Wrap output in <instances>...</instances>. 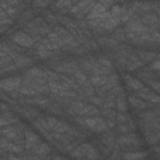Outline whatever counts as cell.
Returning <instances> with one entry per match:
<instances>
[{
    "instance_id": "1",
    "label": "cell",
    "mask_w": 160,
    "mask_h": 160,
    "mask_svg": "<svg viewBox=\"0 0 160 160\" xmlns=\"http://www.w3.org/2000/svg\"><path fill=\"white\" fill-rule=\"evenodd\" d=\"M81 122H82L86 128H89V129H91V130H94V131H98V132L105 131V130L109 128L106 120L99 118L98 115L82 116V118H81Z\"/></svg>"
},
{
    "instance_id": "2",
    "label": "cell",
    "mask_w": 160,
    "mask_h": 160,
    "mask_svg": "<svg viewBox=\"0 0 160 160\" xmlns=\"http://www.w3.org/2000/svg\"><path fill=\"white\" fill-rule=\"evenodd\" d=\"M70 114H78L81 116H89V115H98L99 110L92 105H86L80 101H75L69 106Z\"/></svg>"
},
{
    "instance_id": "3",
    "label": "cell",
    "mask_w": 160,
    "mask_h": 160,
    "mask_svg": "<svg viewBox=\"0 0 160 160\" xmlns=\"http://www.w3.org/2000/svg\"><path fill=\"white\" fill-rule=\"evenodd\" d=\"M11 40L15 42V44H18V45H20V46H25V48H30V46H32L34 45V39L28 34V32H25V31H18V32H15L12 36H11Z\"/></svg>"
},
{
    "instance_id": "4",
    "label": "cell",
    "mask_w": 160,
    "mask_h": 160,
    "mask_svg": "<svg viewBox=\"0 0 160 160\" xmlns=\"http://www.w3.org/2000/svg\"><path fill=\"white\" fill-rule=\"evenodd\" d=\"M22 80L19 76H12V78H8L0 81V89L5 90V91H16L20 85H21Z\"/></svg>"
},
{
    "instance_id": "5",
    "label": "cell",
    "mask_w": 160,
    "mask_h": 160,
    "mask_svg": "<svg viewBox=\"0 0 160 160\" xmlns=\"http://www.w3.org/2000/svg\"><path fill=\"white\" fill-rule=\"evenodd\" d=\"M71 155H72V156H78V158H80V156L98 158V156H99V154L95 151V149H94L92 146H90L89 144H82V145H80L74 152H71Z\"/></svg>"
},
{
    "instance_id": "6",
    "label": "cell",
    "mask_w": 160,
    "mask_h": 160,
    "mask_svg": "<svg viewBox=\"0 0 160 160\" xmlns=\"http://www.w3.org/2000/svg\"><path fill=\"white\" fill-rule=\"evenodd\" d=\"M1 134H2L4 138H6V139H9L11 141H15V142H18L19 140H21V138H22L21 130H19V128H16V126L5 128V129L1 130Z\"/></svg>"
},
{
    "instance_id": "7",
    "label": "cell",
    "mask_w": 160,
    "mask_h": 160,
    "mask_svg": "<svg viewBox=\"0 0 160 160\" xmlns=\"http://www.w3.org/2000/svg\"><path fill=\"white\" fill-rule=\"evenodd\" d=\"M24 140H25V148L26 149H32L34 146H36L40 141H39V136L36 134H34L30 130H25L24 132Z\"/></svg>"
},
{
    "instance_id": "8",
    "label": "cell",
    "mask_w": 160,
    "mask_h": 160,
    "mask_svg": "<svg viewBox=\"0 0 160 160\" xmlns=\"http://www.w3.org/2000/svg\"><path fill=\"white\" fill-rule=\"evenodd\" d=\"M129 102H130V105L134 108V109H136V110H144V109H146L148 106H150V104H148V102H145V100H142V99H140L139 96H130L129 98Z\"/></svg>"
},
{
    "instance_id": "9",
    "label": "cell",
    "mask_w": 160,
    "mask_h": 160,
    "mask_svg": "<svg viewBox=\"0 0 160 160\" xmlns=\"http://www.w3.org/2000/svg\"><path fill=\"white\" fill-rule=\"evenodd\" d=\"M0 148H2L4 150H8V151H15V152H18V151L21 150V146H19L18 144L10 141V140L6 139V138L0 140Z\"/></svg>"
},
{
    "instance_id": "10",
    "label": "cell",
    "mask_w": 160,
    "mask_h": 160,
    "mask_svg": "<svg viewBox=\"0 0 160 160\" xmlns=\"http://www.w3.org/2000/svg\"><path fill=\"white\" fill-rule=\"evenodd\" d=\"M108 80H109V74L108 75H96V74H94L91 78H90V84L91 85H94V86H96V88H100V86H102V85H105L106 82H108Z\"/></svg>"
},
{
    "instance_id": "11",
    "label": "cell",
    "mask_w": 160,
    "mask_h": 160,
    "mask_svg": "<svg viewBox=\"0 0 160 160\" xmlns=\"http://www.w3.org/2000/svg\"><path fill=\"white\" fill-rule=\"evenodd\" d=\"M118 142L120 145H126V146H130V145H138V138L135 135H124L121 138H119Z\"/></svg>"
},
{
    "instance_id": "12",
    "label": "cell",
    "mask_w": 160,
    "mask_h": 160,
    "mask_svg": "<svg viewBox=\"0 0 160 160\" xmlns=\"http://www.w3.org/2000/svg\"><path fill=\"white\" fill-rule=\"evenodd\" d=\"M12 60H14V64L18 68H26V66L31 65V59L30 58H26V56H22V55H18Z\"/></svg>"
},
{
    "instance_id": "13",
    "label": "cell",
    "mask_w": 160,
    "mask_h": 160,
    "mask_svg": "<svg viewBox=\"0 0 160 160\" xmlns=\"http://www.w3.org/2000/svg\"><path fill=\"white\" fill-rule=\"evenodd\" d=\"M125 79H126V84L130 86V89H132V90H135V91H139V90H141V89L144 88L142 82H141L140 80L135 79V78H131V76H126Z\"/></svg>"
},
{
    "instance_id": "14",
    "label": "cell",
    "mask_w": 160,
    "mask_h": 160,
    "mask_svg": "<svg viewBox=\"0 0 160 160\" xmlns=\"http://www.w3.org/2000/svg\"><path fill=\"white\" fill-rule=\"evenodd\" d=\"M72 5H74L72 0H56V2H55V8L59 10H62V11L70 10Z\"/></svg>"
},
{
    "instance_id": "15",
    "label": "cell",
    "mask_w": 160,
    "mask_h": 160,
    "mask_svg": "<svg viewBox=\"0 0 160 160\" xmlns=\"http://www.w3.org/2000/svg\"><path fill=\"white\" fill-rule=\"evenodd\" d=\"M36 55H38L39 58H41V59H45V58L51 56V55H52V51L49 50V49H46L42 44H40L39 46H36Z\"/></svg>"
},
{
    "instance_id": "16",
    "label": "cell",
    "mask_w": 160,
    "mask_h": 160,
    "mask_svg": "<svg viewBox=\"0 0 160 160\" xmlns=\"http://www.w3.org/2000/svg\"><path fill=\"white\" fill-rule=\"evenodd\" d=\"M16 122V119L9 114H2L0 115V126H9L11 124Z\"/></svg>"
},
{
    "instance_id": "17",
    "label": "cell",
    "mask_w": 160,
    "mask_h": 160,
    "mask_svg": "<svg viewBox=\"0 0 160 160\" xmlns=\"http://www.w3.org/2000/svg\"><path fill=\"white\" fill-rule=\"evenodd\" d=\"M116 106H118V109H119L120 111H126V110H128V102H126V100L122 98V94H121V96L118 98V100H116Z\"/></svg>"
},
{
    "instance_id": "18",
    "label": "cell",
    "mask_w": 160,
    "mask_h": 160,
    "mask_svg": "<svg viewBox=\"0 0 160 160\" xmlns=\"http://www.w3.org/2000/svg\"><path fill=\"white\" fill-rule=\"evenodd\" d=\"M10 60H12V58H11L9 54H6L5 51L0 50V66H4V65H6V64H9Z\"/></svg>"
},
{
    "instance_id": "19",
    "label": "cell",
    "mask_w": 160,
    "mask_h": 160,
    "mask_svg": "<svg viewBox=\"0 0 160 160\" xmlns=\"http://www.w3.org/2000/svg\"><path fill=\"white\" fill-rule=\"evenodd\" d=\"M21 0H2V4L5 6H15L18 4H20Z\"/></svg>"
},
{
    "instance_id": "20",
    "label": "cell",
    "mask_w": 160,
    "mask_h": 160,
    "mask_svg": "<svg viewBox=\"0 0 160 160\" xmlns=\"http://www.w3.org/2000/svg\"><path fill=\"white\" fill-rule=\"evenodd\" d=\"M145 156V154H140V152H135V154H126L125 158H142Z\"/></svg>"
},
{
    "instance_id": "21",
    "label": "cell",
    "mask_w": 160,
    "mask_h": 160,
    "mask_svg": "<svg viewBox=\"0 0 160 160\" xmlns=\"http://www.w3.org/2000/svg\"><path fill=\"white\" fill-rule=\"evenodd\" d=\"M90 100H91L94 104H100V105L102 104V100H101V98H91Z\"/></svg>"
},
{
    "instance_id": "22",
    "label": "cell",
    "mask_w": 160,
    "mask_h": 160,
    "mask_svg": "<svg viewBox=\"0 0 160 160\" xmlns=\"http://www.w3.org/2000/svg\"><path fill=\"white\" fill-rule=\"evenodd\" d=\"M0 14H2V11H1V8H0Z\"/></svg>"
}]
</instances>
